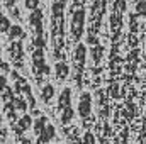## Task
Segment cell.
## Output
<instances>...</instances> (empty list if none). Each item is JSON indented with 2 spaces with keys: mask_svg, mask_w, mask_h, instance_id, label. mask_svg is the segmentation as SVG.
I'll use <instances>...</instances> for the list:
<instances>
[{
  "mask_svg": "<svg viewBox=\"0 0 146 144\" xmlns=\"http://www.w3.org/2000/svg\"><path fill=\"white\" fill-rule=\"evenodd\" d=\"M12 78H14V81H15V85H14L15 95H22V97L29 102V107L34 108L36 107V100H34V95H33V92H31L29 83H27L17 71H12Z\"/></svg>",
  "mask_w": 146,
  "mask_h": 144,
  "instance_id": "1",
  "label": "cell"
},
{
  "mask_svg": "<svg viewBox=\"0 0 146 144\" xmlns=\"http://www.w3.org/2000/svg\"><path fill=\"white\" fill-rule=\"evenodd\" d=\"M31 65H33V73L37 78L41 75H49L51 68L46 65V58H44V48H34L33 54H31Z\"/></svg>",
  "mask_w": 146,
  "mask_h": 144,
  "instance_id": "2",
  "label": "cell"
},
{
  "mask_svg": "<svg viewBox=\"0 0 146 144\" xmlns=\"http://www.w3.org/2000/svg\"><path fill=\"white\" fill-rule=\"evenodd\" d=\"M83 27H85V10L78 9L73 12L70 20V32L73 41H80V37L83 36Z\"/></svg>",
  "mask_w": 146,
  "mask_h": 144,
  "instance_id": "3",
  "label": "cell"
},
{
  "mask_svg": "<svg viewBox=\"0 0 146 144\" xmlns=\"http://www.w3.org/2000/svg\"><path fill=\"white\" fill-rule=\"evenodd\" d=\"M42 10L41 9H36V10H33L31 14H29V19H27V22H29V26H31V29H33V36H42V32H44V26H42Z\"/></svg>",
  "mask_w": 146,
  "mask_h": 144,
  "instance_id": "4",
  "label": "cell"
},
{
  "mask_svg": "<svg viewBox=\"0 0 146 144\" xmlns=\"http://www.w3.org/2000/svg\"><path fill=\"white\" fill-rule=\"evenodd\" d=\"M33 119H31V115H27V114H24L21 119H17L15 122H12V131H14V134L15 136H24V132H27L29 131V127L33 126Z\"/></svg>",
  "mask_w": 146,
  "mask_h": 144,
  "instance_id": "5",
  "label": "cell"
},
{
  "mask_svg": "<svg viewBox=\"0 0 146 144\" xmlns=\"http://www.w3.org/2000/svg\"><path fill=\"white\" fill-rule=\"evenodd\" d=\"M78 114L82 119H88L92 114V95L88 92H83L80 95V102H78Z\"/></svg>",
  "mask_w": 146,
  "mask_h": 144,
  "instance_id": "6",
  "label": "cell"
},
{
  "mask_svg": "<svg viewBox=\"0 0 146 144\" xmlns=\"http://www.w3.org/2000/svg\"><path fill=\"white\" fill-rule=\"evenodd\" d=\"M9 54L12 58V61L17 65V68H22V58H24V46L21 41H12V44L9 46Z\"/></svg>",
  "mask_w": 146,
  "mask_h": 144,
  "instance_id": "7",
  "label": "cell"
},
{
  "mask_svg": "<svg viewBox=\"0 0 146 144\" xmlns=\"http://www.w3.org/2000/svg\"><path fill=\"white\" fill-rule=\"evenodd\" d=\"M85 59H87V46L83 42H80V44H76V48L73 51V61L76 65V73H80V70L83 68Z\"/></svg>",
  "mask_w": 146,
  "mask_h": 144,
  "instance_id": "8",
  "label": "cell"
},
{
  "mask_svg": "<svg viewBox=\"0 0 146 144\" xmlns=\"http://www.w3.org/2000/svg\"><path fill=\"white\" fill-rule=\"evenodd\" d=\"M54 137H56V129H54L53 124H48L44 127V131L37 136V144H48L51 139H54Z\"/></svg>",
  "mask_w": 146,
  "mask_h": 144,
  "instance_id": "9",
  "label": "cell"
},
{
  "mask_svg": "<svg viewBox=\"0 0 146 144\" xmlns=\"http://www.w3.org/2000/svg\"><path fill=\"white\" fill-rule=\"evenodd\" d=\"M70 105H72V90L66 87V88L61 90V93L58 97V108L63 110V108L70 107Z\"/></svg>",
  "mask_w": 146,
  "mask_h": 144,
  "instance_id": "10",
  "label": "cell"
},
{
  "mask_svg": "<svg viewBox=\"0 0 146 144\" xmlns=\"http://www.w3.org/2000/svg\"><path fill=\"white\" fill-rule=\"evenodd\" d=\"M7 37H9L10 42H12V41H22V39L26 37V31H24L21 26H10V29H9V32H7Z\"/></svg>",
  "mask_w": 146,
  "mask_h": 144,
  "instance_id": "11",
  "label": "cell"
},
{
  "mask_svg": "<svg viewBox=\"0 0 146 144\" xmlns=\"http://www.w3.org/2000/svg\"><path fill=\"white\" fill-rule=\"evenodd\" d=\"M54 93H56V90H54V87L51 83H46V85L41 87V98H42L44 104H49L51 98L54 97Z\"/></svg>",
  "mask_w": 146,
  "mask_h": 144,
  "instance_id": "12",
  "label": "cell"
},
{
  "mask_svg": "<svg viewBox=\"0 0 146 144\" xmlns=\"http://www.w3.org/2000/svg\"><path fill=\"white\" fill-rule=\"evenodd\" d=\"M54 71H56V78H58V80H66L68 75H70V66H68L65 61H60V63H56Z\"/></svg>",
  "mask_w": 146,
  "mask_h": 144,
  "instance_id": "13",
  "label": "cell"
},
{
  "mask_svg": "<svg viewBox=\"0 0 146 144\" xmlns=\"http://www.w3.org/2000/svg\"><path fill=\"white\" fill-rule=\"evenodd\" d=\"M48 124H49V122H48V119H46L44 115H39L36 120L33 122V129H34V134H36V136H39V134L44 131V127H46Z\"/></svg>",
  "mask_w": 146,
  "mask_h": 144,
  "instance_id": "14",
  "label": "cell"
},
{
  "mask_svg": "<svg viewBox=\"0 0 146 144\" xmlns=\"http://www.w3.org/2000/svg\"><path fill=\"white\" fill-rule=\"evenodd\" d=\"M14 107H15L17 112H26V110L29 108V102L19 95V97H15V98H14Z\"/></svg>",
  "mask_w": 146,
  "mask_h": 144,
  "instance_id": "15",
  "label": "cell"
},
{
  "mask_svg": "<svg viewBox=\"0 0 146 144\" xmlns=\"http://www.w3.org/2000/svg\"><path fill=\"white\" fill-rule=\"evenodd\" d=\"M73 115H75V112H73L72 105L66 107V108H63V110H61V124H63V126L70 124V122L73 120Z\"/></svg>",
  "mask_w": 146,
  "mask_h": 144,
  "instance_id": "16",
  "label": "cell"
},
{
  "mask_svg": "<svg viewBox=\"0 0 146 144\" xmlns=\"http://www.w3.org/2000/svg\"><path fill=\"white\" fill-rule=\"evenodd\" d=\"M92 59H94V63L97 65V63H100V59H102V54H104V48L100 46V44H97V46H92Z\"/></svg>",
  "mask_w": 146,
  "mask_h": 144,
  "instance_id": "17",
  "label": "cell"
},
{
  "mask_svg": "<svg viewBox=\"0 0 146 144\" xmlns=\"http://www.w3.org/2000/svg\"><path fill=\"white\" fill-rule=\"evenodd\" d=\"M10 26H12V24H10V19L5 17V15H0V34H2V32L7 34L9 29H10Z\"/></svg>",
  "mask_w": 146,
  "mask_h": 144,
  "instance_id": "18",
  "label": "cell"
},
{
  "mask_svg": "<svg viewBox=\"0 0 146 144\" xmlns=\"http://www.w3.org/2000/svg\"><path fill=\"white\" fill-rule=\"evenodd\" d=\"M136 14L146 17V0H136Z\"/></svg>",
  "mask_w": 146,
  "mask_h": 144,
  "instance_id": "19",
  "label": "cell"
},
{
  "mask_svg": "<svg viewBox=\"0 0 146 144\" xmlns=\"http://www.w3.org/2000/svg\"><path fill=\"white\" fill-rule=\"evenodd\" d=\"M24 7H26L29 12H33V10L39 9V0H24Z\"/></svg>",
  "mask_w": 146,
  "mask_h": 144,
  "instance_id": "20",
  "label": "cell"
},
{
  "mask_svg": "<svg viewBox=\"0 0 146 144\" xmlns=\"http://www.w3.org/2000/svg\"><path fill=\"white\" fill-rule=\"evenodd\" d=\"M126 10V0H115L114 3V12L115 14H122Z\"/></svg>",
  "mask_w": 146,
  "mask_h": 144,
  "instance_id": "21",
  "label": "cell"
},
{
  "mask_svg": "<svg viewBox=\"0 0 146 144\" xmlns=\"http://www.w3.org/2000/svg\"><path fill=\"white\" fill-rule=\"evenodd\" d=\"M46 41H44V36H33V46L34 48H44Z\"/></svg>",
  "mask_w": 146,
  "mask_h": 144,
  "instance_id": "22",
  "label": "cell"
},
{
  "mask_svg": "<svg viewBox=\"0 0 146 144\" xmlns=\"http://www.w3.org/2000/svg\"><path fill=\"white\" fill-rule=\"evenodd\" d=\"M85 42H87V44H90V46H97V44H99V39H97V36H95L94 32H88Z\"/></svg>",
  "mask_w": 146,
  "mask_h": 144,
  "instance_id": "23",
  "label": "cell"
},
{
  "mask_svg": "<svg viewBox=\"0 0 146 144\" xmlns=\"http://www.w3.org/2000/svg\"><path fill=\"white\" fill-rule=\"evenodd\" d=\"M110 26H112L114 29H117V27L121 26V19H119V14H115V12H114V15L110 17Z\"/></svg>",
  "mask_w": 146,
  "mask_h": 144,
  "instance_id": "24",
  "label": "cell"
},
{
  "mask_svg": "<svg viewBox=\"0 0 146 144\" xmlns=\"http://www.w3.org/2000/svg\"><path fill=\"white\" fill-rule=\"evenodd\" d=\"M7 87H9V81H7V76L0 73V93H2V92H3V90L7 88Z\"/></svg>",
  "mask_w": 146,
  "mask_h": 144,
  "instance_id": "25",
  "label": "cell"
},
{
  "mask_svg": "<svg viewBox=\"0 0 146 144\" xmlns=\"http://www.w3.org/2000/svg\"><path fill=\"white\" fill-rule=\"evenodd\" d=\"M83 144H95V137H94L92 132H87L83 136Z\"/></svg>",
  "mask_w": 146,
  "mask_h": 144,
  "instance_id": "26",
  "label": "cell"
},
{
  "mask_svg": "<svg viewBox=\"0 0 146 144\" xmlns=\"http://www.w3.org/2000/svg\"><path fill=\"white\" fill-rule=\"evenodd\" d=\"M110 93L114 98H119V85H112L110 87Z\"/></svg>",
  "mask_w": 146,
  "mask_h": 144,
  "instance_id": "27",
  "label": "cell"
},
{
  "mask_svg": "<svg viewBox=\"0 0 146 144\" xmlns=\"http://www.w3.org/2000/svg\"><path fill=\"white\" fill-rule=\"evenodd\" d=\"M0 71H10V68H9V63H5V61H2L0 59Z\"/></svg>",
  "mask_w": 146,
  "mask_h": 144,
  "instance_id": "28",
  "label": "cell"
},
{
  "mask_svg": "<svg viewBox=\"0 0 146 144\" xmlns=\"http://www.w3.org/2000/svg\"><path fill=\"white\" fill-rule=\"evenodd\" d=\"M2 2H3V5H5L7 9H12L14 3H15V0H2Z\"/></svg>",
  "mask_w": 146,
  "mask_h": 144,
  "instance_id": "29",
  "label": "cell"
},
{
  "mask_svg": "<svg viewBox=\"0 0 146 144\" xmlns=\"http://www.w3.org/2000/svg\"><path fill=\"white\" fill-rule=\"evenodd\" d=\"M19 143H21V144H33V143H31V139H29V137H26V136H21V137H19Z\"/></svg>",
  "mask_w": 146,
  "mask_h": 144,
  "instance_id": "30",
  "label": "cell"
},
{
  "mask_svg": "<svg viewBox=\"0 0 146 144\" xmlns=\"http://www.w3.org/2000/svg\"><path fill=\"white\" fill-rule=\"evenodd\" d=\"M9 10H10V15H12V17H19V9H17V7H15V9L12 7V9H9Z\"/></svg>",
  "mask_w": 146,
  "mask_h": 144,
  "instance_id": "31",
  "label": "cell"
},
{
  "mask_svg": "<svg viewBox=\"0 0 146 144\" xmlns=\"http://www.w3.org/2000/svg\"><path fill=\"white\" fill-rule=\"evenodd\" d=\"M0 136H5V131L2 127V114H0Z\"/></svg>",
  "mask_w": 146,
  "mask_h": 144,
  "instance_id": "32",
  "label": "cell"
},
{
  "mask_svg": "<svg viewBox=\"0 0 146 144\" xmlns=\"http://www.w3.org/2000/svg\"><path fill=\"white\" fill-rule=\"evenodd\" d=\"M0 15H2V3H0Z\"/></svg>",
  "mask_w": 146,
  "mask_h": 144,
  "instance_id": "33",
  "label": "cell"
},
{
  "mask_svg": "<svg viewBox=\"0 0 146 144\" xmlns=\"http://www.w3.org/2000/svg\"><path fill=\"white\" fill-rule=\"evenodd\" d=\"M61 2H66V3H68V0H61Z\"/></svg>",
  "mask_w": 146,
  "mask_h": 144,
  "instance_id": "34",
  "label": "cell"
},
{
  "mask_svg": "<svg viewBox=\"0 0 146 144\" xmlns=\"http://www.w3.org/2000/svg\"><path fill=\"white\" fill-rule=\"evenodd\" d=\"M0 49H2V44H0Z\"/></svg>",
  "mask_w": 146,
  "mask_h": 144,
  "instance_id": "35",
  "label": "cell"
},
{
  "mask_svg": "<svg viewBox=\"0 0 146 144\" xmlns=\"http://www.w3.org/2000/svg\"><path fill=\"white\" fill-rule=\"evenodd\" d=\"M48 144H49V143H48Z\"/></svg>",
  "mask_w": 146,
  "mask_h": 144,
  "instance_id": "36",
  "label": "cell"
}]
</instances>
